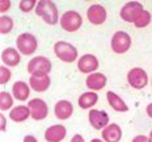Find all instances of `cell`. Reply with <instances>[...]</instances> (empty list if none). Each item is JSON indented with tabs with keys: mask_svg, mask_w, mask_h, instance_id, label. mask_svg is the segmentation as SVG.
Returning <instances> with one entry per match:
<instances>
[{
	"mask_svg": "<svg viewBox=\"0 0 152 142\" xmlns=\"http://www.w3.org/2000/svg\"><path fill=\"white\" fill-rule=\"evenodd\" d=\"M51 71V62L46 57H34L31 61L28 63V72L31 75L34 74H49Z\"/></svg>",
	"mask_w": 152,
	"mask_h": 142,
	"instance_id": "8",
	"label": "cell"
},
{
	"mask_svg": "<svg viewBox=\"0 0 152 142\" xmlns=\"http://www.w3.org/2000/svg\"><path fill=\"white\" fill-rule=\"evenodd\" d=\"M127 82L135 90H143L148 84V75L143 68L134 67L127 72Z\"/></svg>",
	"mask_w": 152,
	"mask_h": 142,
	"instance_id": "7",
	"label": "cell"
},
{
	"mask_svg": "<svg viewBox=\"0 0 152 142\" xmlns=\"http://www.w3.org/2000/svg\"><path fill=\"white\" fill-rule=\"evenodd\" d=\"M83 25L81 15L76 11H67L61 17V26L66 32H76Z\"/></svg>",
	"mask_w": 152,
	"mask_h": 142,
	"instance_id": "3",
	"label": "cell"
},
{
	"mask_svg": "<svg viewBox=\"0 0 152 142\" xmlns=\"http://www.w3.org/2000/svg\"><path fill=\"white\" fill-rule=\"evenodd\" d=\"M88 118H89V124L92 125V128H94L96 130H102L109 124V116L104 110H97V109L89 110Z\"/></svg>",
	"mask_w": 152,
	"mask_h": 142,
	"instance_id": "10",
	"label": "cell"
},
{
	"mask_svg": "<svg viewBox=\"0 0 152 142\" xmlns=\"http://www.w3.org/2000/svg\"><path fill=\"white\" fill-rule=\"evenodd\" d=\"M106 99H107L109 105L112 107L114 110H117V112H127L129 110L127 104L123 102L117 93H114L113 91H109V92L106 93Z\"/></svg>",
	"mask_w": 152,
	"mask_h": 142,
	"instance_id": "20",
	"label": "cell"
},
{
	"mask_svg": "<svg viewBox=\"0 0 152 142\" xmlns=\"http://www.w3.org/2000/svg\"><path fill=\"white\" fill-rule=\"evenodd\" d=\"M50 83L51 82H50V77L47 74H34L29 79L31 90H34L36 92H45L46 90H49Z\"/></svg>",
	"mask_w": 152,
	"mask_h": 142,
	"instance_id": "13",
	"label": "cell"
},
{
	"mask_svg": "<svg viewBox=\"0 0 152 142\" xmlns=\"http://www.w3.org/2000/svg\"><path fill=\"white\" fill-rule=\"evenodd\" d=\"M30 116V109L26 105H18L15 107L13 109L9 112V118L15 122H23L28 120Z\"/></svg>",
	"mask_w": 152,
	"mask_h": 142,
	"instance_id": "21",
	"label": "cell"
},
{
	"mask_svg": "<svg viewBox=\"0 0 152 142\" xmlns=\"http://www.w3.org/2000/svg\"><path fill=\"white\" fill-rule=\"evenodd\" d=\"M97 102H99V95L96 92H93V91H91V92H84L77 100L79 107H80L81 109H89L93 105H96Z\"/></svg>",
	"mask_w": 152,
	"mask_h": 142,
	"instance_id": "22",
	"label": "cell"
},
{
	"mask_svg": "<svg viewBox=\"0 0 152 142\" xmlns=\"http://www.w3.org/2000/svg\"><path fill=\"white\" fill-rule=\"evenodd\" d=\"M145 113L148 115V117L152 118V103H150V104L147 105V108H145Z\"/></svg>",
	"mask_w": 152,
	"mask_h": 142,
	"instance_id": "32",
	"label": "cell"
},
{
	"mask_svg": "<svg viewBox=\"0 0 152 142\" xmlns=\"http://www.w3.org/2000/svg\"><path fill=\"white\" fill-rule=\"evenodd\" d=\"M54 53L62 62L66 63H71L77 58V49L66 41H58L54 45Z\"/></svg>",
	"mask_w": 152,
	"mask_h": 142,
	"instance_id": "2",
	"label": "cell"
},
{
	"mask_svg": "<svg viewBox=\"0 0 152 142\" xmlns=\"http://www.w3.org/2000/svg\"><path fill=\"white\" fill-rule=\"evenodd\" d=\"M77 68L84 74H93V71L99 68V59L92 54H84L79 58Z\"/></svg>",
	"mask_w": 152,
	"mask_h": 142,
	"instance_id": "12",
	"label": "cell"
},
{
	"mask_svg": "<svg viewBox=\"0 0 152 142\" xmlns=\"http://www.w3.org/2000/svg\"><path fill=\"white\" fill-rule=\"evenodd\" d=\"M13 29V20L9 16H0V32L1 34H8Z\"/></svg>",
	"mask_w": 152,
	"mask_h": 142,
	"instance_id": "23",
	"label": "cell"
},
{
	"mask_svg": "<svg viewBox=\"0 0 152 142\" xmlns=\"http://www.w3.org/2000/svg\"><path fill=\"white\" fill-rule=\"evenodd\" d=\"M106 9L100 4H93L88 8L87 17L88 21L93 25H101L106 21Z\"/></svg>",
	"mask_w": 152,
	"mask_h": 142,
	"instance_id": "11",
	"label": "cell"
},
{
	"mask_svg": "<svg viewBox=\"0 0 152 142\" xmlns=\"http://www.w3.org/2000/svg\"><path fill=\"white\" fill-rule=\"evenodd\" d=\"M16 45L21 54L30 55L37 50V38L30 33H23L17 37L16 40Z\"/></svg>",
	"mask_w": 152,
	"mask_h": 142,
	"instance_id": "4",
	"label": "cell"
},
{
	"mask_svg": "<svg viewBox=\"0 0 152 142\" xmlns=\"http://www.w3.org/2000/svg\"><path fill=\"white\" fill-rule=\"evenodd\" d=\"M112 50L117 54H123L130 49L131 46V37L126 32L118 30L113 34L112 37Z\"/></svg>",
	"mask_w": 152,
	"mask_h": 142,
	"instance_id": "5",
	"label": "cell"
},
{
	"mask_svg": "<svg viewBox=\"0 0 152 142\" xmlns=\"http://www.w3.org/2000/svg\"><path fill=\"white\" fill-rule=\"evenodd\" d=\"M106 83H107V79H106L105 75L101 74V72H93V74H89L88 78L85 79V84H87V87L93 91V92L94 91L102 90V88L106 86Z\"/></svg>",
	"mask_w": 152,
	"mask_h": 142,
	"instance_id": "14",
	"label": "cell"
},
{
	"mask_svg": "<svg viewBox=\"0 0 152 142\" xmlns=\"http://www.w3.org/2000/svg\"><path fill=\"white\" fill-rule=\"evenodd\" d=\"M0 118H1V130L4 132L5 130V117L1 115V116H0Z\"/></svg>",
	"mask_w": 152,
	"mask_h": 142,
	"instance_id": "33",
	"label": "cell"
},
{
	"mask_svg": "<svg viewBox=\"0 0 152 142\" xmlns=\"http://www.w3.org/2000/svg\"><path fill=\"white\" fill-rule=\"evenodd\" d=\"M131 142H151L150 138L145 137V135H137V137H134V140Z\"/></svg>",
	"mask_w": 152,
	"mask_h": 142,
	"instance_id": "29",
	"label": "cell"
},
{
	"mask_svg": "<svg viewBox=\"0 0 152 142\" xmlns=\"http://www.w3.org/2000/svg\"><path fill=\"white\" fill-rule=\"evenodd\" d=\"M71 142H84V138L81 137L80 134H75L74 137H72V140H71Z\"/></svg>",
	"mask_w": 152,
	"mask_h": 142,
	"instance_id": "30",
	"label": "cell"
},
{
	"mask_svg": "<svg viewBox=\"0 0 152 142\" xmlns=\"http://www.w3.org/2000/svg\"><path fill=\"white\" fill-rule=\"evenodd\" d=\"M11 77H12V74H11V71H9V68H7L5 66H1V67H0V83L1 84L8 83Z\"/></svg>",
	"mask_w": 152,
	"mask_h": 142,
	"instance_id": "27",
	"label": "cell"
},
{
	"mask_svg": "<svg viewBox=\"0 0 152 142\" xmlns=\"http://www.w3.org/2000/svg\"><path fill=\"white\" fill-rule=\"evenodd\" d=\"M12 92H13L15 99L25 102V100L29 99L30 90H29V86H28L25 82L18 80V82H16V83L13 84V87H12Z\"/></svg>",
	"mask_w": 152,
	"mask_h": 142,
	"instance_id": "19",
	"label": "cell"
},
{
	"mask_svg": "<svg viewBox=\"0 0 152 142\" xmlns=\"http://www.w3.org/2000/svg\"><path fill=\"white\" fill-rule=\"evenodd\" d=\"M144 11L142 3L139 1H129L121 8V18L126 23H135V20L140 16V13Z\"/></svg>",
	"mask_w": 152,
	"mask_h": 142,
	"instance_id": "6",
	"label": "cell"
},
{
	"mask_svg": "<svg viewBox=\"0 0 152 142\" xmlns=\"http://www.w3.org/2000/svg\"><path fill=\"white\" fill-rule=\"evenodd\" d=\"M91 142H102V140H99V138H93Z\"/></svg>",
	"mask_w": 152,
	"mask_h": 142,
	"instance_id": "34",
	"label": "cell"
},
{
	"mask_svg": "<svg viewBox=\"0 0 152 142\" xmlns=\"http://www.w3.org/2000/svg\"><path fill=\"white\" fill-rule=\"evenodd\" d=\"M148 138H150V141H151V142H152V130H151V132H150V137H148Z\"/></svg>",
	"mask_w": 152,
	"mask_h": 142,
	"instance_id": "35",
	"label": "cell"
},
{
	"mask_svg": "<svg viewBox=\"0 0 152 142\" xmlns=\"http://www.w3.org/2000/svg\"><path fill=\"white\" fill-rule=\"evenodd\" d=\"M150 23H151V13L148 11H143L140 13V16L135 20L134 25L137 28H145L150 25Z\"/></svg>",
	"mask_w": 152,
	"mask_h": 142,
	"instance_id": "25",
	"label": "cell"
},
{
	"mask_svg": "<svg viewBox=\"0 0 152 142\" xmlns=\"http://www.w3.org/2000/svg\"><path fill=\"white\" fill-rule=\"evenodd\" d=\"M67 130L63 125H53L46 129L45 132V140L47 142H61L64 140Z\"/></svg>",
	"mask_w": 152,
	"mask_h": 142,
	"instance_id": "15",
	"label": "cell"
},
{
	"mask_svg": "<svg viewBox=\"0 0 152 142\" xmlns=\"http://www.w3.org/2000/svg\"><path fill=\"white\" fill-rule=\"evenodd\" d=\"M0 4H1V7H0V11L1 12H5L7 9L11 8V1H9V0H1Z\"/></svg>",
	"mask_w": 152,
	"mask_h": 142,
	"instance_id": "28",
	"label": "cell"
},
{
	"mask_svg": "<svg viewBox=\"0 0 152 142\" xmlns=\"http://www.w3.org/2000/svg\"><path fill=\"white\" fill-rule=\"evenodd\" d=\"M24 142H38V141H37L36 137H33V135H25Z\"/></svg>",
	"mask_w": 152,
	"mask_h": 142,
	"instance_id": "31",
	"label": "cell"
},
{
	"mask_svg": "<svg viewBox=\"0 0 152 142\" xmlns=\"http://www.w3.org/2000/svg\"><path fill=\"white\" fill-rule=\"evenodd\" d=\"M54 112H55L56 118L59 120H67L74 113V105L68 100H61L55 104L54 107Z\"/></svg>",
	"mask_w": 152,
	"mask_h": 142,
	"instance_id": "16",
	"label": "cell"
},
{
	"mask_svg": "<svg viewBox=\"0 0 152 142\" xmlns=\"http://www.w3.org/2000/svg\"><path fill=\"white\" fill-rule=\"evenodd\" d=\"M28 107H29V109H30V116L34 120H37V121H41V120L46 118L47 115H49V107H47V104L43 102L42 99L29 100Z\"/></svg>",
	"mask_w": 152,
	"mask_h": 142,
	"instance_id": "9",
	"label": "cell"
},
{
	"mask_svg": "<svg viewBox=\"0 0 152 142\" xmlns=\"http://www.w3.org/2000/svg\"><path fill=\"white\" fill-rule=\"evenodd\" d=\"M37 4L38 3L36 0H21L18 7H20V9L23 12H30L34 7H37Z\"/></svg>",
	"mask_w": 152,
	"mask_h": 142,
	"instance_id": "26",
	"label": "cell"
},
{
	"mask_svg": "<svg viewBox=\"0 0 152 142\" xmlns=\"http://www.w3.org/2000/svg\"><path fill=\"white\" fill-rule=\"evenodd\" d=\"M36 13L49 25H55L59 20L58 8H56L55 3L50 1V0H41V1H38L36 7Z\"/></svg>",
	"mask_w": 152,
	"mask_h": 142,
	"instance_id": "1",
	"label": "cell"
},
{
	"mask_svg": "<svg viewBox=\"0 0 152 142\" xmlns=\"http://www.w3.org/2000/svg\"><path fill=\"white\" fill-rule=\"evenodd\" d=\"M102 140L104 142H119L122 138V129L117 124H110L105 129H102Z\"/></svg>",
	"mask_w": 152,
	"mask_h": 142,
	"instance_id": "17",
	"label": "cell"
},
{
	"mask_svg": "<svg viewBox=\"0 0 152 142\" xmlns=\"http://www.w3.org/2000/svg\"><path fill=\"white\" fill-rule=\"evenodd\" d=\"M13 105V99L8 92L1 91L0 92V109L1 110H8Z\"/></svg>",
	"mask_w": 152,
	"mask_h": 142,
	"instance_id": "24",
	"label": "cell"
},
{
	"mask_svg": "<svg viewBox=\"0 0 152 142\" xmlns=\"http://www.w3.org/2000/svg\"><path fill=\"white\" fill-rule=\"evenodd\" d=\"M21 57L18 54V52L13 47H8V49L3 50L1 53V61L4 65L9 66V67H15L20 63Z\"/></svg>",
	"mask_w": 152,
	"mask_h": 142,
	"instance_id": "18",
	"label": "cell"
}]
</instances>
